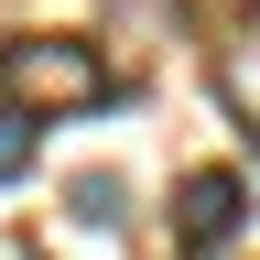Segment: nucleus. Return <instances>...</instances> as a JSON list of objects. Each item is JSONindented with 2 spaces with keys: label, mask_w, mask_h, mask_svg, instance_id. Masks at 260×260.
Wrapping results in <instances>:
<instances>
[{
  "label": "nucleus",
  "mask_w": 260,
  "mask_h": 260,
  "mask_svg": "<svg viewBox=\"0 0 260 260\" xmlns=\"http://www.w3.org/2000/svg\"><path fill=\"white\" fill-rule=\"evenodd\" d=\"M0 87H11V109H32V119H54V109H109V65H98V44H76V32H11L0 44Z\"/></svg>",
  "instance_id": "obj_1"
},
{
  "label": "nucleus",
  "mask_w": 260,
  "mask_h": 260,
  "mask_svg": "<svg viewBox=\"0 0 260 260\" xmlns=\"http://www.w3.org/2000/svg\"><path fill=\"white\" fill-rule=\"evenodd\" d=\"M239 228H249V174H239V162H195V174L174 184V239L206 260V249L239 239Z\"/></svg>",
  "instance_id": "obj_2"
},
{
  "label": "nucleus",
  "mask_w": 260,
  "mask_h": 260,
  "mask_svg": "<svg viewBox=\"0 0 260 260\" xmlns=\"http://www.w3.org/2000/svg\"><path fill=\"white\" fill-rule=\"evenodd\" d=\"M217 98H228V119L249 130V152H260V11L217 44Z\"/></svg>",
  "instance_id": "obj_3"
},
{
  "label": "nucleus",
  "mask_w": 260,
  "mask_h": 260,
  "mask_svg": "<svg viewBox=\"0 0 260 260\" xmlns=\"http://www.w3.org/2000/svg\"><path fill=\"white\" fill-rule=\"evenodd\" d=\"M32 152H44V119L0 98V184H22V174H32Z\"/></svg>",
  "instance_id": "obj_4"
},
{
  "label": "nucleus",
  "mask_w": 260,
  "mask_h": 260,
  "mask_svg": "<svg viewBox=\"0 0 260 260\" xmlns=\"http://www.w3.org/2000/svg\"><path fill=\"white\" fill-rule=\"evenodd\" d=\"M65 206H76L87 228H119V217H130V184H119V174H76V184H65Z\"/></svg>",
  "instance_id": "obj_5"
}]
</instances>
